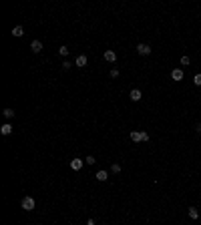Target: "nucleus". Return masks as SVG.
Returning a JSON list of instances; mask_svg holds the SVG:
<instances>
[{"instance_id": "obj_13", "label": "nucleus", "mask_w": 201, "mask_h": 225, "mask_svg": "<svg viewBox=\"0 0 201 225\" xmlns=\"http://www.w3.org/2000/svg\"><path fill=\"white\" fill-rule=\"evenodd\" d=\"M189 217H191V219H197V217H199V211L195 209V207H189Z\"/></svg>"}, {"instance_id": "obj_5", "label": "nucleus", "mask_w": 201, "mask_h": 225, "mask_svg": "<svg viewBox=\"0 0 201 225\" xmlns=\"http://www.w3.org/2000/svg\"><path fill=\"white\" fill-rule=\"evenodd\" d=\"M87 62H89V58L85 56V54H80V56H76V62H75V65L79 66V69H83V66H87Z\"/></svg>"}, {"instance_id": "obj_22", "label": "nucleus", "mask_w": 201, "mask_h": 225, "mask_svg": "<svg viewBox=\"0 0 201 225\" xmlns=\"http://www.w3.org/2000/svg\"><path fill=\"white\" fill-rule=\"evenodd\" d=\"M111 76H113V79H117V76H119V70L113 69V70H111Z\"/></svg>"}, {"instance_id": "obj_14", "label": "nucleus", "mask_w": 201, "mask_h": 225, "mask_svg": "<svg viewBox=\"0 0 201 225\" xmlns=\"http://www.w3.org/2000/svg\"><path fill=\"white\" fill-rule=\"evenodd\" d=\"M111 173H115V175H117V173H121V165H119V163H113V167H111Z\"/></svg>"}, {"instance_id": "obj_21", "label": "nucleus", "mask_w": 201, "mask_h": 225, "mask_svg": "<svg viewBox=\"0 0 201 225\" xmlns=\"http://www.w3.org/2000/svg\"><path fill=\"white\" fill-rule=\"evenodd\" d=\"M181 65H183V66L189 65V56H181Z\"/></svg>"}, {"instance_id": "obj_17", "label": "nucleus", "mask_w": 201, "mask_h": 225, "mask_svg": "<svg viewBox=\"0 0 201 225\" xmlns=\"http://www.w3.org/2000/svg\"><path fill=\"white\" fill-rule=\"evenodd\" d=\"M58 54H61V56H66V54H68V48H66V46H61V48H58Z\"/></svg>"}, {"instance_id": "obj_3", "label": "nucleus", "mask_w": 201, "mask_h": 225, "mask_svg": "<svg viewBox=\"0 0 201 225\" xmlns=\"http://www.w3.org/2000/svg\"><path fill=\"white\" fill-rule=\"evenodd\" d=\"M83 165H85V159H79V157L71 161V169H72V171H80V169H83Z\"/></svg>"}, {"instance_id": "obj_18", "label": "nucleus", "mask_w": 201, "mask_h": 225, "mask_svg": "<svg viewBox=\"0 0 201 225\" xmlns=\"http://www.w3.org/2000/svg\"><path fill=\"white\" fill-rule=\"evenodd\" d=\"M193 83H195V84H197V87H201V73L193 76Z\"/></svg>"}, {"instance_id": "obj_7", "label": "nucleus", "mask_w": 201, "mask_h": 225, "mask_svg": "<svg viewBox=\"0 0 201 225\" xmlns=\"http://www.w3.org/2000/svg\"><path fill=\"white\" fill-rule=\"evenodd\" d=\"M129 97H131V101H135V103H139V101H141V97H143V95H141V91H139V88H133Z\"/></svg>"}, {"instance_id": "obj_8", "label": "nucleus", "mask_w": 201, "mask_h": 225, "mask_svg": "<svg viewBox=\"0 0 201 225\" xmlns=\"http://www.w3.org/2000/svg\"><path fill=\"white\" fill-rule=\"evenodd\" d=\"M30 50H32V52H40V50H42V42L40 40H32Z\"/></svg>"}, {"instance_id": "obj_19", "label": "nucleus", "mask_w": 201, "mask_h": 225, "mask_svg": "<svg viewBox=\"0 0 201 225\" xmlns=\"http://www.w3.org/2000/svg\"><path fill=\"white\" fill-rule=\"evenodd\" d=\"M85 163H87V165H93V163H97V161H95V157H93V155H89L87 159H85Z\"/></svg>"}, {"instance_id": "obj_16", "label": "nucleus", "mask_w": 201, "mask_h": 225, "mask_svg": "<svg viewBox=\"0 0 201 225\" xmlns=\"http://www.w3.org/2000/svg\"><path fill=\"white\" fill-rule=\"evenodd\" d=\"M145 141H149V133L147 131H141V143H145Z\"/></svg>"}, {"instance_id": "obj_15", "label": "nucleus", "mask_w": 201, "mask_h": 225, "mask_svg": "<svg viewBox=\"0 0 201 225\" xmlns=\"http://www.w3.org/2000/svg\"><path fill=\"white\" fill-rule=\"evenodd\" d=\"M4 117H6V119H12V117H14V111H12V109H4Z\"/></svg>"}, {"instance_id": "obj_12", "label": "nucleus", "mask_w": 201, "mask_h": 225, "mask_svg": "<svg viewBox=\"0 0 201 225\" xmlns=\"http://www.w3.org/2000/svg\"><path fill=\"white\" fill-rule=\"evenodd\" d=\"M22 34H24L22 26H14V30H12V36H16V38H18V36H22Z\"/></svg>"}, {"instance_id": "obj_2", "label": "nucleus", "mask_w": 201, "mask_h": 225, "mask_svg": "<svg viewBox=\"0 0 201 225\" xmlns=\"http://www.w3.org/2000/svg\"><path fill=\"white\" fill-rule=\"evenodd\" d=\"M137 52L143 54V56H147V54H151V46L145 44V42H141V44H137Z\"/></svg>"}, {"instance_id": "obj_6", "label": "nucleus", "mask_w": 201, "mask_h": 225, "mask_svg": "<svg viewBox=\"0 0 201 225\" xmlns=\"http://www.w3.org/2000/svg\"><path fill=\"white\" fill-rule=\"evenodd\" d=\"M171 79H173V80H181L183 79V70L181 69H173V70H171Z\"/></svg>"}, {"instance_id": "obj_1", "label": "nucleus", "mask_w": 201, "mask_h": 225, "mask_svg": "<svg viewBox=\"0 0 201 225\" xmlns=\"http://www.w3.org/2000/svg\"><path fill=\"white\" fill-rule=\"evenodd\" d=\"M34 207H36V201H34L32 197H24L22 199V209L24 211H32Z\"/></svg>"}, {"instance_id": "obj_10", "label": "nucleus", "mask_w": 201, "mask_h": 225, "mask_svg": "<svg viewBox=\"0 0 201 225\" xmlns=\"http://www.w3.org/2000/svg\"><path fill=\"white\" fill-rule=\"evenodd\" d=\"M129 137H131V141H133V143H141V131H133Z\"/></svg>"}, {"instance_id": "obj_20", "label": "nucleus", "mask_w": 201, "mask_h": 225, "mask_svg": "<svg viewBox=\"0 0 201 225\" xmlns=\"http://www.w3.org/2000/svg\"><path fill=\"white\" fill-rule=\"evenodd\" d=\"M72 65H75V62H71V61H65V62H62V69H65V70H68V69H71Z\"/></svg>"}, {"instance_id": "obj_9", "label": "nucleus", "mask_w": 201, "mask_h": 225, "mask_svg": "<svg viewBox=\"0 0 201 225\" xmlns=\"http://www.w3.org/2000/svg\"><path fill=\"white\" fill-rule=\"evenodd\" d=\"M97 179H99V181H107V179H109V173H107V171H103V169H101V171H97Z\"/></svg>"}, {"instance_id": "obj_23", "label": "nucleus", "mask_w": 201, "mask_h": 225, "mask_svg": "<svg viewBox=\"0 0 201 225\" xmlns=\"http://www.w3.org/2000/svg\"><path fill=\"white\" fill-rule=\"evenodd\" d=\"M197 133L201 135V123H199V125H197Z\"/></svg>"}, {"instance_id": "obj_24", "label": "nucleus", "mask_w": 201, "mask_h": 225, "mask_svg": "<svg viewBox=\"0 0 201 225\" xmlns=\"http://www.w3.org/2000/svg\"><path fill=\"white\" fill-rule=\"evenodd\" d=\"M87 225H95V221H93V219H91V221H89V223H87Z\"/></svg>"}, {"instance_id": "obj_11", "label": "nucleus", "mask_w": 201, "mask_h": 225, "mask_svg": "<svg viewBox=\"0 0 201 225\" xmlns=\"http://www.w3.org/2000/svg\"><path fill=\"white\" fill-rule=\"evenodd\" d=\"M0 133H2V135H10V133H12V125H8V123H6V125H2Z\"/></svg>"}, {"instance_id": "obj_4", "label": "nucleus", "mask_w": 201, "mask_h": 225, "mask_svg": "<svg viewBox=\"0 0 201 225\" xmlns=\"http://www.w3.org/2000/svg\"><path fill=\"white\" fill-rule=\"evenodd\" d=\"M103 56H105L107 62H115V61H117V52H115V50H105Z\"/></svg>"}]
</instances>
